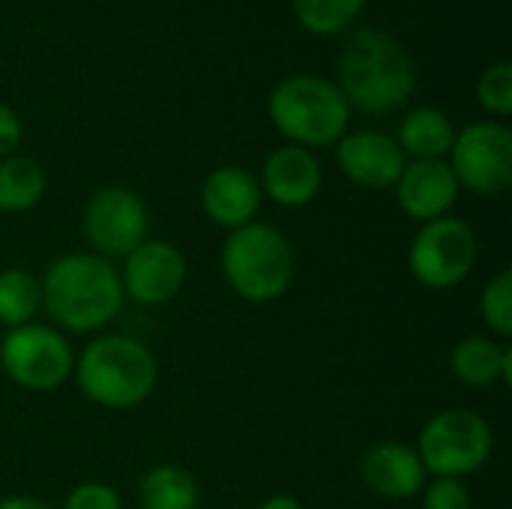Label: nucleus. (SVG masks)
Returning <instances> with one entry per match:
<instances>
[{
    "instance_id": "obj_1",
    "label": "nucleus",
    "mask_w": 512,
    "mask_h": 509,
    "mask_svg": "<svg viewBox=\"0 0 512 509\" xmlns=\"http://www.w3.org/2000/svg\"><path fill=\"white\" fill-rule=\"evenodd\" d=\"M348 108L384 117L408 105L417 87V66L408 48L387 30L360 27L345 36L336 57V81Z\"/></svg>"
},
{
    "instance_id": "obj_2",
    "label": "nucleus",
    "mask_w": 512,
    "mask_h": 509,
    "mask_svg": "<svg viewBox=\"0 0 512 509\" xmlns=\"http://www.w3.org/2000/svg\"><path fill=\"white\" fill-rule=\"evenodd\" d=\"M39 291L45 315L66 333H93L114 321L123 306L120 270L93 252H69L51 261Z\"/></svg>"
},
{
    "instance_id": "obj_3",
    "label": "nucleus",
    "mask_w": 512,
    "mask_h": 509,
    "mask_svg": "<svg viewBox=\"0 0 512 509\" xmlns=\"http://www.w3.org/2000/svg\"><path fill=\"white\" fill-rule=\"evenodd\" d=\"M78 390L105 411H129L147 402L159 384V363L153 351L132 336H99L75 357Z\"/></svg>"
},
{
    "instance_id": "obj_4",
    "label": "nucleus",
    "mask_w": 512,
    "mask_h": 509,
    "mask_svg": "<svg viewBox=\"0 0 512 509\" xmlns=\"http://www.w3.org/2000/svg\"><path fill=\"white\" fill-rule=\"evenodd\" d=\"M222 276L240 300L273 303L291 291L297 258L279 228L249 222L228 234L222 246Z\"/></svg>"
},
{
    "instance_id": "obj_5",
    "label": "nucleus",
    "mask_w": 512,
    "mask_h": 509,
    "mask_svg": "<svg viewBox=\"0 0 512 509\" xmlns=\"http://www.w3.org/2000/svg\"><path fill=\"white\" fill-rule=\"evenodd\" d=\"M270 123L297 147H336L348 132L351 108L339 87L321 75H288L267 99Z\"/></svg>"
},
{
    "instance_id": "obj_6",
    "label": "nucleus",
    "mask_w": 512,
    "mask_h": 509,
    "mask_svg": "<svg viewBox=\"0 0 512 509\" xmlns=\"http://www.w3.org/2000/svg\"><path fill=\"white\" fill-rule=\"evenodd\" d=\"M417 456L432 477H471L495 450V432L486 417L465 408L438 411L417 438Z\"/></svg>"
},
{
    "instance_id": "obj_7",
    "label": "nucleus",
    "mask_w": 512,
    "mask_h": 509,
    "mask_svg": "<svg viewBox=\"0 0 512 509\" xmlns=\"http://www.w3.org/2000/svg\"><path fill=\"white\" fill-rule=\"evenodd\" d=\"M0 369L30 393H51L72 378L75 354L69 339L48 324H24L0 339Z\"/></svg>"
},
{
    "instance_id": "obj_8",
    "label": "nucleus",
    "mask_w": 512,
    "mask_h": 509,
    "mask_svg": "<svg viewBox=\"0 0 512 509\" xmlns=\"http://www.w3.org/2000/svg\"><path fill=\"white\" fill-rule=\"evenodd\" d=\"M450 171L459 189L480 198H498L512 186V132L501 120H474L456 132L450 147Z\"/></svg>"
},
{
    "instance_id": "obj_9",
    "label": "nucleus",
    "mask_w": 512,
    "mask_h": 509,
    "mask_svg": "<svg viewBox=\"0 0 512 509\" xmlns=\"http://www.w3.org/2000/svg\"><path fill=\"white\" fill-rule=\"evenodd\" d=\"M480 255L477 234L468 222L456 216H444L426 222L408 249V267L423 288L450 291L468 279Z\"/></svg>"
},
{
    "instance_id": "obj_10",
    "label": "nucleus",
    "mask_w": 512,
    "mask_h": 509,
    "mask_svg": "<svg viewBox=\"0 0 512 509\" xmlns=\"http://www.w3.org/2000/svg\"><path fill=\"white\" fill-rule=\"evenodd\" d=\"M147 207L126 186H102L96 189L81 216L84 237L93 255L114 261L126 258L147 240Z\"/></svg>"
},
{
    "instance_id": "obj_11",
    "label": "nucleus",
    "mask_w": 512,
    "mask_h": 509,
    "mask_svg": "<svg viewBox=\"0 0 512 509\" xmlns=\"http://www.w3.org/2000/svg\"><path fill=\"white\" fill-rule=\"evenodd\" d=\"M120 285L138 306H165L186 285V258L168 240H144L123 258Z\"/></svg>"
},
{
    "instance_id": "obj_12",
    "label": "nucleus",
    "mask_w": 512,
    "mask_h": 509,
    "mask_svg": "<svg viewBox=\"0 0 512 509\" xmlns=\"http://www.w3.org/2000/svg\"><path fill=\"white\" fill-rule=\"evenodd\" d=\"M336 162L354 186L375 189V192L393 189L408 165L396 138L375 129L345 132L336 141Z\"/></svg>"
},
{
    "instance_id": "obj_13",
    "label": "nucleus",
    "mask_w": 512,
    "mask_h": 509,
    "mask_svg": "<svg viewBox=\"0 0 512 509\" xmlns=\"http://www.w3.org/2000/svg\"><path fill=\"white\" fill-rule=\"evenodd\" d=\"M459 192V180L444 159H414L396 180L399 210L423 225L444 219L453 210Z\"/></svg>"
},
{
    "instance_id": "obj_14",
    "label": "nucleus",
    "mask_w": 512,
    "mask_h": 509,
    "mask_svg": "<svg viewBox=\"0 0 512 509\" xmlns=\"http://www.w3.org/2000/svg\"><path fill=\"white\" fill-rule=\"evenodd\" d=\"M261 195H267L279 207H306L318 198L324 186L321 159L297 144L276 147L261 168Z\"/></svg>"
},
{
    "instance_id": "obj_15",
    "label": "nucleus",
    "mask_w": 512,
    "mask_h": 509,
    "mask_svg": "<svg viewBox=\"0 0 512 509\" xmlns=\"http://www.w3.org/2000/svg\"><path fill=\"white\" fill-rule=\"evenodd\" d=\"M261 186L258 177L240 165H222L207 174L201 186V207L207 219L219 228L237 231L255 222L261 210Z\"/></svg>"
},
{
    "instance_id": "obj_16",
    "label": "nucleus",
    "mask_w": 512,
    "mask_h": 509,
    "mask_svg": "<svg viewBox=\"0 0 512 509\" xmlns=\"http://www.w3.org/2000/svg\"><path fill=\"white\" fill-rule=\"evenodd\" d=\"M363 483L387 501H408L423 492L426 486V468L417 456L414 447L399 444V441H384L375 444L363 462H360Z\"/></svg>"
},
{
    "instance_id": "obj_17",
    "label": "nucleus",
    "mask_w": 512,
    "mask_h": 509,
    "mask_svg": "<svg viewBox=\"0 0 512 509\" xmlns=\"http://www.w3.org/2000/svg\"><path fill=\"white\" fill-rule=\"evenodd\" d=\"M450 372L456 375L459 384L471 390H486L495 384H510L512 381V354L495 339L486 336H468L456 342L450 354Z\"/></svg>"
},
{
    "instance_id": "obj_18",
    "label": "nucleus",
    "mask_w": 512,
    "mask_h": 509,
    "mask_svg": "<svg viewBox=\"0 0 512 509\" xmlns=\"http://www.w3.org/2000/svg\"><path fill=\"white\" fill-rule=\"evenodd\" d=\"M453 138H456L453 120L441 108L420 105L402 117L396 144L402 147L405 156L414 159H444L453 147Z\"/></svg>"
},
{
    "instance_id": "obj_19",
    "label": "nucleus",
    "mask_w": 512,
    "mask_h": 509,
    "mask_svg": "<svg viewBox=\"0 0 512 509\" xmlns=\"http://www.w3.org/2000/svg\"><path fill=\"white\" fill-rule=\"evenodd\" d=\"M201 501L198 480L177 465H156L138 483L141 509H195Z\"/></svg>"
},
{
    "instance_id": "obj_20",
    "label": "nucleus",
    "mask_w": 512,
    "mask_h": 509,
    "mask_svg": "<svg viewBox=\"0 0 512 509\" xmlns=\"http://www.w3.org/2000/svg\"><path fill=\"white\" fill-rule=\"evenodd\" d=\"M45 171L27 156H6L0 162V213H27L45 195Z\"/></svg>"
},
{
    "instance_id": "obj_21",
    "label": "nucleus",
    "mask_w": 512,
    "mask_h": 509,
    "mask_svg": "<svg viewBox=\"0 0 512 509\" xmlns=\"http://www.w3.org/2000/svg\"><path fill=\"white\" fill-rule=\"evenodd\" d=\"M42 309L39 279L24 267H9L0 273V324L6 330L33 324Z\"/></svg>"
},
{
    "instance_id": "obj_22",
    "label": "nucleus",
    "mask_w": 512,
    "mask_h": 509,
    "mask_svg": "<svg viewBox=\"0 0 512 509\" xmlns=\"http://www.w3.org/2000/svg\"><path fill=\"white\" fill-rule=\"evenodd\" d=\"M297 24L312 36H342L363 15L366 0H291Z\"/></svg>"
},
{
    "instance_id": "obj_23",
    "label": "nucleus",
    "mask_w": 512,
    "mask_h": 509,
    "mask_svg": "<svg viewBox=\"0 0 512 509\" xmlns=\"http://www.w3.org/2000/svg\"><path fill=\"white\" fill-rule=\"evenodd\" d=\"M477 102L498 120L512 114V63L498 60L477 78Z\"/></svg>"
},
{
    "instance_id": "obj_24",
    "label": "nucleus",
    "mask_w": 512,
    "mask_h": 509,
    "mask_svg": "<svg viewBox=\"0 0 512 509\" xmlns=\"http://www.w3.org/2000/svg\"><path fill=\"white\" fill-rule=\"evenodd\" d=\"M480 315L489 330L501 339L512 333V273L501 270L480 294Z\"/></svg>"
},
{
    "instance_id": "obj_25",
    "label": "nucleus",
    "mask_w": 512,
    "mask_h": 509,
    "mask_svg": "<svg viewBox=\"0 0 512 509\" xmlns=\"http://www.w3.org/2000/svg\"><path fill=\"white\" fill-rule=\"evenodd\" d=\"M423 509H471V492L456 477H435L423 486Z\"/></svg>"
},
{
    "instance_id": "obj_26",
    "label": "nucleus",
    "mask_w": 512,
    "mask_h": 509,
    "mask_svg": "<svg viewBox=\"0 0 512 509\" xmlns=\"http://www.w3.org/2000/svg\"><path fill=\"white\" fill-rule=\"evenodd\" d=\"M60 509H123V501H120V495L111 486L90 480V483L75 486L66 495V501H63Z\"/></svg>"
},
{
    "instance_id": "obj_27",
    "label": "nucleus",
    "mask_w": 512,
    "mask_h": 509,
    "mask_svg": "<svg viewBox=\"0 0 512 509\" xmlns=\"http://www.w3.org/2000/svg\"><path fill=\"white\" fill-rule=\"evenodd\" d=\"M18 144H21V120L6 102H0V162L6 156H15Z\"/></svg>"
},
{
    "instance_id": "obj_28",
    "label": "nucleus",
    "mask_w": 512,
    "mask_h": 509,
    "mask_svg": "<svg viewBox=\"0 0 512 509\" xmlns=\"http://www.w3.org/2000/svg\"><path fill=\"white\" fill-rule=\"evenodd\" d=\"M0 509H54L51 504L39 501V498H30V495H12V498H3Z\"/></svg>"
},
{
    "instance_id": "obj_29",
    "label": "nucleus",
    "mask_w": 512,
    "mask_h": 509,
    "mask_svg": "<svg viewBox=\"0 0 512 509\" xmlns=\"http://www.w3.org/2000/svg\"><path fill=\"white\" fill-rule=\"evenodd\" d=\"M255 509H306L297 498H291V495H273V498H267V501H261Z\"/></svg>"
}]
</instances>
